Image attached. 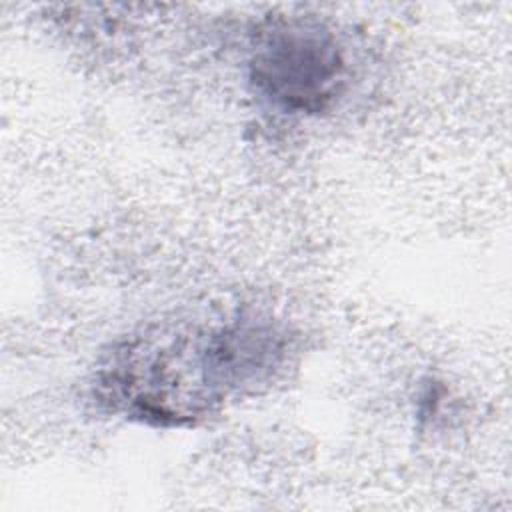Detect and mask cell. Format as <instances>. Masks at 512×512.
I'll use <instances>...</instances> for the list:
<instances>
[{
    "instance_id": "6da1fadb",
    "label": "cell",
    "mask_w": 512,
    "mask_h": 512,
    "mask_svg": "<svg viewBox=\"0 0 512 512\" xmlns=\"http://www.w3.org/2000/svg\"><path fill=\"white\" fill-rule=\"evenodd\" d=\"M288 334L260 314L148 324L102 354L92 394L102 408L156 428H186L272 380Z\"/></svg>"
},
{
    "instance_id": "7a4b0ae2",
    "label": "cell",
    "mask_w": 512,
    "mask_h": 512,
    "mask_svg": "<svg viewBox=\"0 0 512 512\" xmlns=\"http://www.w3.org/2000/svg\"><path fill=\"white\" fill-rule=\"evenodd\" d=\"M252 92L286 116L328 112L346 90L348 60L338 36L312 18H276L248 58Z\"/></svg>"
}]
</instances>
